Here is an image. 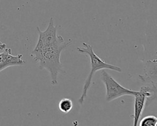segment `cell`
I'll use <instances>...</instances> for the list:
<instances>
[{
	"mask_svg": "<svg viewBox=\"0 0 157 126\" xmlns=\"http://www.w3.org/2000/svg\"><path fill=\"white\" fill-rule=\"evenodd\" d=\"M37 31L38 41L30 56L39 63L40 69H45L49 73L51 84L55 85L58 84L59 74L65 73L60 61L61 52L69 46L72 41H65L62 36L57 34V26H55L53 17L50 18L44 31H41L38 26Z\"/></svg>",
	"mask_w": 157,
	"mask_h": 126,
	"instance_id": "cell-1",
	"label": "cell"
},
{
	"mask_svg": "<svg viewBox=\"0 0 157 126\" xmlns=\"http://www.w3.org/2000/svg\"><path fill=\"white\" fill-rule=\"evenodd\" d=\"M82 45H83V47H78L77 50L78 53L85 55L90 58L91 64V71L86 79L85 80V84L83 87L82 94L78 100V103L81 105H82L84 103V101L87 96L88 91L89 90L91 85L93 77L94 76L95 73L97 71L106 69L113 70L119 73L121 72V69L119 66L107 63L105 62L104 60L101 59L99 57H98L94 53L92 45H91L89 44H87L86 42H83Z\"/></svg>",
	"mask_w": 157,
	"mask_h": 126,
	"instance_id": "cell-2",
	"label": "cell"
},
{
	"mask_svg": "<svg viewBox=\"0 0 157 126\" xmlns=\"http://www.w3.org/2000/svg\"><path fill=\"white\" fill-rule=\"evenodd\" d=\"M101 79L105 87V100L110 102L124 95L134 96L137 91L124 87L119 84L108 72L102 69Z\"/></svg>",
	"mask_w": 157,
	"mask_h": 126,
	"instance_id": "cell-3",
	"label": "cell"
},
{
	"mask_svg": "<svg viewBox=\"0 0 157 126\" xmlns=\"http://www.w3.org/2000/svg\"><path fill=\"white\" fill-rule=\"evenodd\" d=\"M156 88L150 86H142L137 91L134 96V114L132 115L134 120V126H137V122L143 114V111L148 101H151L156 98Z\"/></svg>",
	"mask_w": 157,
	"mask_h": 126,
	"instance_id": "cell-4",
	"label": "cell"
},
{
	"mask_svg": "<svg viewBox=\"0 0 157 126\" xmlns=\"http://www.w3.org/2000/svg\"><path fill=\"white\" fill-rule=\"evenodd\" d=\"M22 55H12V50L9 48H5L0 53V72L7 68L13 66H21L25 63L22 59Z\"/></svg>",
	"mask_w": 157,
	"mask_h": 126,
	"instance_id": "cell-5",
	"label": "cell"
},
{
	"mask_svg": "<svg viewBox=\"0 0 157 126\" xmlns=\"http://www.w3.org/2000/svg\"><path fill=\"white\" fill-rule=\"evenodd\" d=\"M145 74L139 75L142 82L151 83L153 87L156 88V60L147 61L145 66Z\"/></svg>",
	"mask_w": 157,
	"mask_h": 126,
	"instance_id": "cell-6",
	"label": "cell"
},
{
	"mask_svg": "<svg viewBox=\"0 0 157 126\" xmlns=\"http://www.w3.org/2000/svg\"><path fill=\"white\" fill-rule=\"evenodd\" d=\"M73 107V103L71 99L68 98H64L61 99L58 104L59 109L64 112L68 113L69 112Z\"/></svg>",
	"mask_w": 157,
	"mask_h": 126,
	"instance_id": "cell-7",
	"label": "cell"
},
{
	"mask_svg": "<svg viewBox=\"0 0 157 126\" xmlns=\"http://www.w3.org/2000/svg\"><path fill=\"white\" fill-rule=\"evenodd\" d=\"M157 118L155 116H147L143 117L140 122L139 126H156Z\"/></svg>",
	"mask_w": 157,
	"mask_h": 126,
	"instance_id": "cell-8",
	"label": "cell"
},
{
	"mask_svg": "<svg viewBox=\"0 0 157 126\" xmlns=\"http://www.w3.org/2000/svg\"><path fill=\"white\" fill-rule=\"evenodd\" d=\"M6 47V44L3 43L0 39V50H4Z\"/></svg>",
	"mask_w": 157,
	"mask_h": 126,
	"instance_id": "cell-9",
	"label": "cell"
}]
</instances>
